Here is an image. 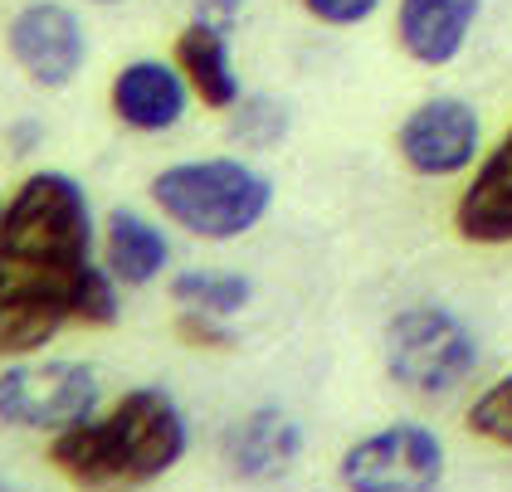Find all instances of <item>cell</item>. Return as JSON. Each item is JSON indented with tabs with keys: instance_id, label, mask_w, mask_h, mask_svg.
Masks as SVG:
<instances>
[{
	"instance_id": "7a4b0ae2",
	"label": "cell",
	"mask_w": 512,
	"mask_h": 492,
	"mask_svg": "<svg viewBox=\"0 0 512 492\" xmlns=\"http://www.w3.org/2000/svg\"><path fill=\"white\" fill-rule=\"evenodd\" d=\"M186 454V419L181 405L161 390H127L103 419L69 424L54 444L49 463L88 492H127L157 483Z\"/></svg>"
},
{
	"instance_id": "8fae6325",
	"label": "cell",
	"mask_w": 512,
	"mask_h": 492,
	"mask_svg": "<svg viewBox=\"0 0 512 492\" xmlns=\"http://www.w3.org/2000/svg\"><path fill=\"white\" fill-rule=\"evenodd\" d=\"M454 229L469 244H512V127L483 156L478 176L454 205Z\"/></svg>"
},
{
	"instance_id": "277c9868",
	"label": "cell",
	"mask_w": 512,
	"mask_h": 492,
	"mask_svg": "<svg viewBox=\"0 0 512 492\" xmlns=\"http://www.w3.org/2000/svg\"><path fill=\"white\" fill-rule=\"evenodd\" d=\"M386 371L415 395H449L478 371V341L449 307H405L386 327Z\"/></svg>"
},
{
	"instance_id": "2e32d148",
	"label": "cell",
	"mask_w": 512,
	"mask_h": 492,
	"mask_svg": "<svg viewBox=\"0 0 512 492\" xmlns=\"http://www.w3.org/2000/svg\"><path fill=\"white\" fill-rule=\"evenodd\" d=\"M235 108H239V113L230 117V137H235L239 147H249V152H264V147H274L278 137L288 132V113H283V103L264 98V93H254V98H239Z\"/></svg>"
},
{
	"instance_id": "30bf717a",
	"label": "cell",
	"mask_w": 512,
	"mask_h": 492,
	"mask_svg": "<svg viewBox=\"0 0 512 492\" xmlns=\"http://www.w3.org/2000/svg\"><path fill=\"white\" fill-rule=\"evenodd\" d=\"M483 0H400L395 10V39L415 64H454L469 44Z\"/></svg>"
},
{
	"instance_id": "ffe728a7",
	"label": "cell",
	"mask_w": 512,
	"mask_h": 492,
	"mask_svg": "<svg viewBox=\"0 0 512 492\" xmlns=\"http://www.w3.org/2000/svg\"><path fill=\"white\" fill-rule=\"evenodd\" d=\"M196 20L215 25V30H230L239 20V0H196Z\"/></svg>"
},
{
	"instance_id": "7c38bea8",
	"label": "cell",
	"mask_w": 512,
	"mask_h": 492,
	"mask_svg": "<svg viewBox=\"0 0 512 492\" xmlns=\"http://www.w3.org/2000/svg\"><path fill=\"white\" fill-rule=\"evenodd\" d=\"M303 454V429L283 415L278 405H259L254 415H244L225 439V458L239 478L259 483L278 478L283 468H293V458Z\"/></svg>"
},
{
	"instance_id": "8992f818",
	"label": "cell",
	"mask_w": 512,
	"mask_h": 492,
	"mask_svg": "<svg viewBox=\"0 0 512 492\" xmlns=\"http://www.w3.org/2000/svg\"><path fill=\"white\" fill-rule=\"evenodd\" d=\"M444 478V444L425 424H391L342 454L347 492H434Z\"/></svg>"
},
{
	"instance_id": "5bb4252c",
	"label": "cell",
	"mask_w": 512,
	"mask_h": 492,
	"mask_svg": "<svg viewBox=\"0 0 512 492\" xmlns=\"http://www.w3.org/2000/svg\"><path fill=\"white\" fill-rule=\"evenodd\" d=\"M166 234L152 220H142L137 210H113L108 215V273L142 288L166 268Z\"/></svg>"
},
{
	"instance_id": "9a60e30c",
	"label": "cell",
	"mask_w": 512,
	"mask_h": 492,
	"mask_svg": "<svg viewBox=\"0 0 512 492\" xmlns=\"http://www.w3.org/2000/svg\"><path fill=\"white\" fill-rule=\"evenodd\" d=\"M171 298L181 307H196V312L235 317L239 307H249L254 283L239 278V273H181V278L171 283Z\"/></svg>"
},
{
	"instance_id": "44dd1931",
	"label": "cell",
	"mask_w": 512,
	"mask_h": 492,
	"mask_svg": "<svg viewBox=\"0 0 512 492\" xmlns=\"http://www.w3.org/2000/svg\"><path fill=\"white\" fill-rule=\"evenodd\" d=\"M0 492H35V488H20V483H5V478H0Z\"/></svg>"
},
{
	"instance_id": "52a82bcc",
	"label": "cell",
	"mask_w": 512,
	"mask_h": 492,
	"mask_svg": "<svg viewBox=\"0 0 512 492\" xmlns=\"http://www.w3.org/2000/svg\"><path fill=\"white\" fill-rule=\"evenodd\" d=\"M478 113L464 98H430L400 122L395 152L415 176H459L478 156Z\"/></svg>"
},
{
	"instance_id": "e0dca14e",
	"label": "cell",
	"mask_w": 512,
	"mask_h": 492,
	"mask_svg": "<svg viewBox=\"0 0 512 492\" xmlns=\"http://www.w3.org/2000/svg\"><path fill=\"white\" fill-rule=\"evenodd\" d=\"M469 429L478 439L498 444V449H512V376L493 380L478 400L469 405Z\"/></svg>"
},
{
	"instance_id": "9c48e42d",
	"label": "cell",
	"mask_w": 512,
	"mask_h": 492,
	"mask_svg": "<svg viewBox=\"0 0 512 492\" xmlns=\"http://www.w3.org/2000/svg\"><path fill=\"white\" fill-rule=\"evenodd\" d=\"M113 113L127 122L132 132H171L186 103H191V83L181 69L161 64V59H132L118 78H113Z\"/></svg>"
},
{
	"instance_id": "5b68a950",
	"label": "cell",
	"mask_w": 512,
	"mask_h": 492,
	"mask_svg": "<svg viewBox=\"0 0 512 492\" xmlns=\"http://www.w3.org/2000/svg\"><path fill=\"white\" fill-rule=\"evenodd\" d=\"M98 405V376L83 361H25L0 376V419L15 429H69Z\"/></svg>"
},
{
	"instance_id": "d6986e66",
	"label": "cell",
	"mask_w": 512,
	"mask_h": 492,
	"mask_svg": "<svg viewBox=\"0 0 512 492\" xmlns=\"http://www.w3.org/2000/svg\"><path fill=\"white\" fill-rule=\"evenodd\" d=\"M303 10L322 25H361L381 10V0H303Z\"/></svg>"
},
{
	"instance_id": "ba28073f",
	"label": "cell",
	"mask_w": 512,
	"mask_h": 492,
	"mask_svg": "<svg viewBox=\"0 0 512 492\" xmlns=\"http://www.w3.org/2000/svg\"><path fill=\"white\" fill-rule=\"evenodd\" d=\"M5 44H10V59L40 88H64L88 59V39H83L79 15L69 5H54V0L25 5L10 20Z\"/></svg>"
},
{
	"instance_id": "6da1fadb",
	"label": "cell",
	"mask_w": 512,
	"mask_h": 492,
	"mask_svg": "<svg viewBox=\"0 0 512 492\" xmlns=\"http://www.w3.org/2000/svg\"><path fill=\"white\" fill-rule=\"evenodd\" d=\"M69 322L113 327V273L93 264L88 195L64 171H40L0 210V356H25Z\"/></svg>"
},
{
	"instance_id": "ac0fdd59",
	"label": "cell",
	"mask_w": 512,
	"mask_h": 492,
	"mask_svg": "<svg viewBox=\"0 0 512 492\" xmlns=\"http://www.w3.org/2000/svg\"><path fill=\"white\" fill-rule=\"evenodd\" d=\"M176 332L191 341V346H210V351H230V346H235V332H230L215 312H196V307H186V312H181Z\"/></svg>"
},
{
	"instance_id": "4fadbf2b",
	"label": "cell",
	"mask_w": 512,
	"mask_h": 492,
	"mask_svg": "<svg viewBox=\"0 0 512 492\" xmlns=\"http://www.w3.org/2000/svg\"><path fill=\"white\" fill-rule=\"evenodd\" d=\"M230 30H215V25H200L191 20L181 39H176V69L186 74L191 93H196L205 108H235L239 103V74L235 59H230Z\"/></svg>"
},
{
	"instance_id": "3957f363",
	"label": "cell",
	"mask_w": 512,
	"mask_h": 492,
	"mask_svg": "<svg viewBox=\"0 0 512 492\" xmlns=\"http://www.w3.org/2000/svg\"><path fill=\"white\" fill-rule=\"evenodd\" d=\"M152 200L166 220L200 239H239L259 225L274 205V181L235 156L181 161L152 181Z\"/></svg>"
}]
</instances>
